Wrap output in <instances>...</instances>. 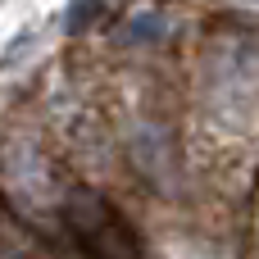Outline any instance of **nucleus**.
I'll return each instance as SVG.
<instances>
[{
  "instance_id": "1",
  "label": "nucleus",
  "mask_w": 259,
  "mask_h": 259,
  "mask_svg": "<svg viewBox=\"0 0 259 259\" xmlns=\"http://www.w3.org/2000/svg\"><path fill=\"white\" fill-rule=\"evenodd\" d=\"M64 223L73 232V241L91 259H146L141 237L127 228V219L96 191H68L64 200Z\"/></svg>"
}]
</instances>
